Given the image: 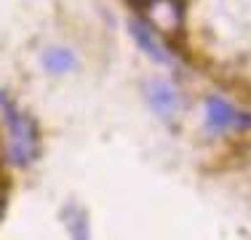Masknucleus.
I'll list each match as a JSON object with an SVG mask.
<instances>
[{
  "label": "nucleus",
  "mask_w": 251,
  "mask_h": 240,
  "mask_svg": "<svg viewBox=\"0 0 251 240\" xmlns=\"http://www.w3.org/2000/svg\"><path fill=\"white\" fill-rule=\"evenodd\" d=\"M0 112L3 120L11 131V144H8V155L16 166H29L32 160L40 158V131L29 115L19 110L14 101L8 99V94L0 91Z\"/></svg>",
  "instance_id": "1"
},
{
  "label": "nucleus",
  "mask_w": 251,
  "mask_h": 240,
  "mask_svg": "<svg viewBox=\"0 0 251 240\" xmlns=\"http://www.w3.org/2000/svg\"><path fill=\"white\" fill-rule=\"evenodd\" d=\"M142 14H147V19L155 29L166 35H174L182 29L184 22V0H145L142 3Z\"/></svg>",
  "instance_id": "2"
},
{
  "label": "nucleus",
  "mask_w": 251,
  "mask_h": 240,
  "mask_svg": "<svg viewBox=\"0 0 251 240\" xmlns=\"http://www.w3.org/2000/svg\"><path fill=\"white\" fill-rule=\"evenodd\" d=\"M206 115H208V128H211V131L251 128V115H249V112H238L232 104H227L225 99H217V96L208 99Z\"/></svg>",
  "instance_id": "3"
},
{
  "label": "nucleus",
  "mask_w": 251,
  "mask_h": 240,
  "mask_svg": "<svg viewBox=\"0 0 251 240\" xmlns=\"http://www.w3.org/2000/svg\"><path fill=\"white\" fill-rule=\"evenodd\" d=\"M147 99H150L152 110L158 112L160 118H174L179 112V104H182L176 88L169 86V83H160V80H155L147 86Z\"/></svg>",
  "instance_id": "4"
},
{
  "label": "nucleus",
  "mask_w": 251,
  "mask_h": 240,
  "mask_svg": "<svg viewBox=\"0 0 251 240\" xmlns=\"http://www.w3.org/2000/svg\"><path fill=\"white\" fill-rule=\"evenodd\" d=\"M128 29H131V35H134V40L139 43L142 48H145L147 53L155 59V62H160V64H169V56H166V48L158 43V38L152 35V27H147L145 22H139V19H134L128 24Z\"/></svg>",
  "instance_id": "5"
},
{
  "label": "nucleus",
  "mask_w": 251,
  "mask_h": 240,
  "mask_svg": "<svg viewBox=\"0 0 251 240\" xmlns=\"http://www.w3.org/2000/svg\"><path fill=\"white\" fill-rule=\"evenodd\" d=\"M43 64H46V70H51V72H56V75H59V72L73 70L75 67V59H73V53L64 51V48H51V51H46Z\"/></svg>",
  "instance_id": "6"
},
{
  "label": "nucleus",
  "mask_w": 251,
  "mask_h": 240,
  "mask_svg": "<svg viewBox=\"0 0 251 240\" xmlns=\"http://www.w3.org/2000/svg\"><path fill=\"white\" fill-rule=\"evenodd\" d=\"M64 221H67L70 232H73L75 238H86L88 235V216H86V211H83L80 206H67Z\"/></svg>",
  "instance_id": "7"
},
{
  "label": "nucleus",
  "mask_w": 251,
  "mask_h": 240,
  "mask_svg": "<svg viewBox=\"0 0 251 240\" xmlns=\"http://www.w3.org/2000/svg\"><path fill=\"white\" fill-rule=\"evenodd\" d=\"M0 216H3V195H0Z\"/></svg>",
  "instance_id": "8"
}]
</instances>
